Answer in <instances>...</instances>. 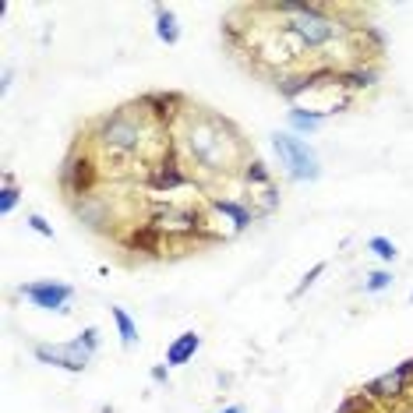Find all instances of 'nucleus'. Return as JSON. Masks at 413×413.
Wrapping results in <instances>:
<instances>
[{
    "label": "nucleus",
    "instance_id": "f257e3e1",
    "mask_svg": "<svg viewBox=\"0 0 413 413\" xmlns=\"http://www.w3.org/2000/svg\"><path fill=\"white\" fill-rule=\"evenodd\" d=\"M272 149L283 163V170L293 177V181H314V177L321 173L318 170V156L308 141L293 138V134H272Z\"/></svg>",
    "mask_w": 413,
    "mask_h": 413
},
{
    "label": "nucleus",
    "instance_id": "f03ea898",
    "mask_svg": "<svg viewBox=\"0 0 413 413\" xmlns=\"http://www.w3.org/2000/svg\"><path fill=\"white\" fill-rule=\"evenodd\" d=\"M36 357L43 364H53V367H64V371H85L92 350H88L81 339L68 343V346H36Z\"/></svg>",
    "mask_w": 413,
    "mask_h": 413
},
{
    "label": "nucleus",
    "instance_id": "7ed1b4c3",
    "mask_svg": "<svg viewBox=\"0 0 413 413\" xmlns=\"http://www.w3.org/2000/svg\"><path fill=\"white\" fill-rule=\"evenodd\" d=\"M21 293L28 301H32L36 308H43V311H64V304L71 301V286L68 283H53V279H46V283H28V286H21Z\"/></svg>",
    "mask_w": 413,
    "mask_h": 413
},
{
    "label": "nucleus",
    "instance_id": "20e7f679",
    "mask_svg": "<svg viewBox=\"0 0 413 413\" xmlns=\"http://www.w3.org/2000/svg\"><path fill=\"white\" fill-rule=\"evenodd\" d=\"M406 371L403 367H396V371H389V374H381V378H374L371 385L364 389L371 399H396V396H403L406 392Z\"/></svg>",
    "mask_w": 413,
    "mask_h": 413
},
{
    "label": "nucleus",
    "instance_id": "39448f33",
    "mask_svg": "<svg viewBox=\"0 0 413 413\" xmlns=\"http://www.w3.org/2000/svg\"><path fill=\"white\" fill-rule=\"evenodd\" d=\"M198 346H201V336L198 332H184V336H177L173 343H170V350H166V364L170 367H181V364H188L194 353H198Z\"/></svg>",
    "mask_w": 413,
    "mask_h": 413
},
{
    "label": "nucleus",
    "instance_id": "423d86ee",
    "mask_svg": "<svg viewBox=\"0 0 413 413\" xmlns=\"http://www.w3.org/2000/svg\"><path fill=\"white\" fill-rule=\"evenodd\" d=\"M156 36L166 43V46H173L177 39H181V28H177V14L170 11V8H156Z\"/></svg>",
    "mask_w": 413,
    "mask_h": 413
},
{
    "label": "nucleus",
    "instance_id": "0eeeda50",
    "mask_svg": "<svg viewBox=\"0 0 413 413\" xmlns=\"http://www.w3.org/2000/svg\"><path fill=\"white\" fill-rule=\"evenodd\" d=\"M113 321H117V329H121V343H124V346H131V343L138 339V329H134L131 314H128L124 308H113Z\"/></svg>",
    "mask_w": 413,
    "mask_h": 413
},
{
    "label": "nucleus",
    "instance_id": "6e6552de",
    "mask_svg": "<svg viewBox=\"0 0 413 413\" xmlns=\"http://www.w3.org/2000/svg\"><path fill=\"white\" fill-rule=\"evenodd\" d=\"M290 124L297 128V131H314L318 124H321V113L318 110H290Z\"/></svg>",
    "mask_w": 413,
    "mask_h": 413
},
{
    "label": "nucleus",
    "instance_id": "1a4fd4ad",
    "mask_svg": "<svg viewBox=\"0 0 413 413\" xmlns=\"http://www.w3.org/2000/svg\"><path fill=\"white\" fill-rule=\"evenodd\" d=\"M367 248H371L381 261H392V258H396V244H392L389 237H371V244H367Z\"/></svg>",
    "mask_w": 413,
    "mask_h": 413
},
{
    "label": "nucleus",
    "instance_id": "9d476101",
    "mask_svg": "<svg viewBox=\"0 0 413 413\" xmlns=\"http://www.w3.org/2000/svg\"><path fill=\"white\" fill-rule=\"evenodd\" d=\"M389 283H392V272H374V276H367L364 290H367V293H378V290H385Z\"/></svg>",
    "mask_w": 413,
    "mask_h": 413
},
{
    "label": "nucleus",
    "instance_id": "9b49d317",
    "mask_svg": "<svg viewBox=\"0 0 413 413\" xmlns=\"http://www.w3.org/2000/svg\"><path fill=\"white\" fill-rule=\"evenodd\" d=\"M14 205H18V191H14V188L8 184V188H4V194H0V212L8 216V212L14 209Z\"/></svg>",
    "mask_w": 413,
    "mask_h": 413
},
{
    "label": "nucleus",
    "instance_id": "f8f14e48",
    "mask_svg": "<svg viewBox=\"0 0 413 413\" xmlns=\"http://www.w3.org/2000/svg\"><path fill=\"white\" fill-rule=\"evenodd\" d=\"M28 226H32L36 233H43V237H53V226H50L43 216H28Z\"/></svg>",
    "mask_w": 413,
    "mask_h": 413
},
{
    "label": "nucleus",
    "instance_id": "ddd939ff",
    "mask_svg": "<svg viewBox=\"0 0 413 413\" xmlns=\"http://www.w3.org/2000/svg\"><path fill=\"white\" fill-rule=\"evenodd\" d=\"M321 272H325V265H314V269H311V272H308V276H304V283H301V286H297V293H304V290H308V286H311V283H314V276H321Z\"/></svg>",
    "mask_w": 413,
    "mask_h": 413
},
{
    "label": "nucleus",
    "instance_id": "4468645a",
    "mask_svg": "<svg viewBox=\"0 0 413 413\" xmlns=\"http://www.w3.org/2000/svg\"><path fill=\"white\" fill-rule=\"evenodd\" d=\"M223 413H244V410H241V406H226Z\"/></svg>",
    "mask_w": 413,
    "mask_h": 413
},
{
    "label": "nucleus",
    "instance_id": "2eb2a0df",
    "mask_svg": "<svg viewBox=\"0 0 413 413\" xmlns=\"http://www.w3.org/2000/svg\"><path fill=\"white\" fill-rule=\"evenodd\" d=\"M410 301H413V293H410Z\"/></svg>",
    "mask_w": 413,
    "mask_h": 413
},
{
    "label": "nucleus",
    "instance_id": "dca6fc26",
    "mask_svg": "<svg viewBox=\"0 0 413 413\" xmlns=\"http://www.w3.org/2000/svg\"><path fill=\"white\" fill-rule=\"evenodd\" d=\"M410 364H413V361H410Z\"/></svg>",
    "mask_w": 413,
    "mask_h": 413
}]
</instances>
